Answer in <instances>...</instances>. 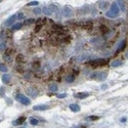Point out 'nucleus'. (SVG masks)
Segmentation results:
<instances>
[{"mask_svg": "<svg viewBox=\"0 0 128 128\" xmlns=\"http://www.w3.org/2000/svg\"><path fill=\"white\" fill-rule=\"evenodd\" d=\"M69 108H70V110L72 111V112H79L80 111V106L77 105V103H71L70 106H69Z\"/></svg>", "mask_w": 128, "mask_h": 128, "instance_id": "obj_9", "label": "nucleus"}, {"mask_svg": "<svg viewBox=\"0 0 128 128\" xmlns=\"http://www.w3.org/2000/svg\"><path fill=\"white\" fill-rule=\"evenodd\" d=\"M107 76H108V73H107V72H102V73H98L97 74V77H96V79H97L98 81H103L107 78Z\"/></svg>", "mask_w": 128, "mask_h": 128, "instance_id": "obj_11", "label": "nucleus"}, {"mask_svg": "<svg viewBox=\"0 0 128 128\" xmlns=\"http://www.w3.org/2000/svg\"><path fill=\"white\" fill-rule=\"evenodd\" d=\"M33 11H34V13H35V15H39L40 13L42 12V9H40V8L36 7V8H34V10H33Z\"/></svg>", "mask_w": 128, "mask_h": 128, "instance_id": "obj_26", "label": "nucleus"}, {"mask_svg": "<svg viewBox=\"0 0 128 128\" xmlns=\"http://www.w3.org/2000/svg\"><path fill=\"white\" fill-rule=\"evenodd\" d=\"M122 65V61H121L120 60H115V61H113L112 63H111V67H113V68H117V67H119V66Z\"/></svg>", "mask_w": 128, "mask_h": 128, "instance_id": "obj_16", "label": "nucleus"}, {"mask_svg": "<svg viewBox=\"0 0 128 128\" xmlns=\"http://www.w3.org/2000/svg\"><path fill=\"white\" fill-rule=\"evenodd\" d=\"M48 90L51 91V92H55L57 90V86L54 84V83H51V84L48 86Z\"/></svg>", "mask_w": 128, "mask_h": 128, "instance_id": "obj_19", "label": "nucleus"}, {"mask_svg": "<svg viewBox=\"0 0 128 128\" xmlns=\"http://www.w3.org/2000/svg\"><path fill=\"white\" fill-rule=\"evenodd\" d=\"M125 46H126V41H125V40L121 41V43H120V45H119V47H118V50H117V52H119V51L124 50V48H125Z\"/></svg>", "mask_w": 128, "mask_h": 128, "instance_id": "obj_18", "label": "nucleus"}, {"mask_svg": "<svg viewBox=\"0 0 128 128\" xmlns=\"http://www.w3.org/2000/svg\"><path fill=\"white\" fill-rule=\"evenodd\" d=\"M16 19H18V20H22V19H24V13H19V15H16Z\"/></svg>", "mask_w": 128, "mask_h": 128, "instance_id": "obj_30", "label": "nucleus"}, {"mask_svg": "<svg viewBox=\"0 0 128 128\" xmlns=\"http://www.w3.org/2000/svg\"><path fill=\"white\" fill-rule=\"evenodd\" d=\"M106 16H107V18H109V19H115V18H117V15H114L113 12H111L110 10L106 12Z\"/></svg>", "mask_w": 128, "mask_h": 128, "instance_id": "obj_22", "label": "nucleus"}, {"mask_svg": "<svg viewBox=\"0 0 128 128\" xmlns=\"http://www.w3.org/2000/svg\"><path fill=\"white\" fill-rule=\"evenodd\" d=\"M15 20H18V19H16V15H10L9 18L4 22V26H5V27H10V26H12L13 24H15Z\"/></svg>", "mask_w": 128, "mask_h": 128, "instance_id": "obj_3", "label": "nucleus"}, {"mask_svg": "<svg viewBox=\"0 0 128 128\" xmlns=\"http://www.w3.org/2000/svg\"><path fill=\"white\" fill-rule=\"evenodd\" d=\"M20 128H26V127H20Z\"/></svg>", "mask_w": 128, "mask_h": 128, "instance_id": "obj_35", "label": "nucleus"}, {"mask_svg": "<svg viewBox=\"0 0 128 128\" xmlns=\"http://www.w3.org/2000/svg\"><path fill=\"white\" fill-rule=\"evenodd\" d=\"M38 4H39L38 1H32V2H29L27 5L28 6H38Z\"/></svg>", "mask_w": 128, "mask_h": 128, "instance_id": "obj_27", "label": "nucleus"}, {"mask_svg": "<svg viewBox=\"0 0 128 128\" xmlns=\"http://www.w3.org/2000/svg\"><path fill=\"white\" fill-rule=\"evenodd\" d=\"M73 128H84V127H82V126L79 127V126H77V127H73Z\"/></svg>", "mask_w": 128, "mask_h": 128, "instance_id": "obj_34", "label": "nucleus"}, {"mask_svg": "<svg viewBox=\"0 0 128 128\" xmlns=\"http://www.w3.org/2000/svg\"><path fill=\"white\" fill-rule=\"evenodd\" d=\"M107 87H108V86H107V85H102V89H106Z\"/></svg>", "mask_w": 128, "mask_h": 128, "instance_id": "obj_33", "label": "nucleus"}, {"mask_svg": "<svg viewBox=\"0 0 128 128\" xmlns=\"http://www.w3.org/2000/svg\"><path fill=\"white\" fill-rule=\"evenodd\" d=\"M116 3L118 4L121 11H125V2H124V0H117Z\"/></svg>", "mask_w": 128, "mask_h": 128, "instance_id": "obj_12", "label": "nucleus"}, {"mask_svg": "<svg viewBox=\"0 0 128 128\" xmlns=\"http://www.w3.org/2000/svg\"><path fill=\"white\" fill-rule=\"evenodd\" d=\"M74 80H75V76H73V75H68L65 78V81L67 83H72V82H74Z\"/></svg>", "mask_w": 128, "mask_h": 128, "instance_id": "obj_17", "label": "nucleus"}, {"mask_svg": "<svg viewBox=\"0 0 128 128\" xmlns=\"http://www.w3.org/2000/svg\"><path fill=\"white\" fill-rule=\"evenodd\" d=\"M34 22H35L34 19H27L24 22V25H32V24H34Z\"/></svg>", "mask_w": 128, "mask_h": 128, "instance_id": "obj_24", "label": "nucleus"}, {"mask_svg": "<svg viewBox=\"0 0 128 128\" xmlns=\"http://www.w3.org/2000/svg\"><path fill=\"white\" fill-rule=\"evenodd\" d=\"M106 64V60L105 58H96V60H92L89 61V65L92 67H102Z\"/></svg>", "mask_w": 128, "mask_h": 128, "instance_id": "obj_2", "label": "nucleus"}, {"mask_svg": "<svg viewBox=\"0 0 128 128\" xmlns=\"http://www.w3.org/2000/svg\"><path fill=\"white\" fill-rule=\"evenodd\" d=\"M109 6H110V3L108 1H101L98 3V8L102 10H106L107 8H109Z\"/></svg>", "mask_w": 128, "mask_h": 128, "instance_id": "obj_7", "label": "nucleus"}, {"mask_svg": "<svg viewBox=\"0 0 128 128\" xmlns=\"http://www.w3.org/2000/svg\"><path fill=\"white\" fill-rule=\"evenodd\" d=\"M48 7H49V9L51 10V12H52V13L57 11V7H56V6H55V5H53V4L49 5V6H48Z\"/></svg>", "mask_w": 128, "mask_h": 128, "instance_id": "obj_25", "label": "nucleus"}, {"mask_svg": "<svg viewBox=\"0 0 128 128\" xmlns=\"http://www.w3.org/2000/svg\"><path fill=\"white\" fill-rule=\"evenodd\" d=\"M89 119H91V120H95V119H97V117H89Z\"/></svg>", "mask_w": 128, "mask_h": 128, "instance_id": "obj_32", "label": "nucleus"}, {"mask_svg": "<svg viewBox=\"0 0 128 128\" xmlns=\"http://www.w3.org/2000/svg\"><path fill=\"white\" fill-rule=\"evenodd\" d=\"M126 56H127V57H128V53H127V55H126Z\"/></svg>", "mask_w": 128, "mask_h": 128, "instance_id": "obj_37", "label": "nucleus"}, {"mask_svg": "<svg viewBox=\"0 0 128 128\" xmlns=\"http://www.w3.org/2000/svg\"><path fill=\"white\" fill-rule=\"evenodd\" d=\"M48 109H49V106H47V105H37L35 107H33L34 111H45Z\"/></svg>", "mask_w": 128, "mask_h": 128, "instance_id": "obj_6", "label": "nucleus"}, {"mask_svg": "<svg viewBox=\"0 0 128 128\" xmlns=\"http://www.w3.org/2000/svg\"><path fill=\"white\" fill-rule=\"evenodd\" d=\"M63 15L65 16V18H71V16L73 15V11H72V9L70 7L66 6V7L63 9Z\"/></svg>", "mask_w": 128, "mask_h": 128, "instance_id": "obj_5", "label": "nucleus"}, {"mask_svg": "<svg viewBox=\"0 0 128 128\" xmlns=\"http://www.w3.org/2000/svg\"><path fill=\"white\" fill-rule=\"evenodd\" d=\"M30 123L32 124V125H38V124H39V120L32 117V118H30Z\"/></svg>", "mask_w": 128, "mask_h": 128, "instance_id": "obj_23", "label": "nucleus"}, {"mask_svg": "<svg viewBox=\"0 0 128 128\" xmlns=\"http://www.w3.org/2000/svg\"><path fill=\"white\" fill-rule=\"evenodd\" d=\"M42 12L44 13L45 15H52V12H51V10L49 9V7H43V9H42Z\"/></svg>", "mask_w": 128, "mask_h": 128, "instance_id": "obj_20", "label": "nucleus"}, {"mask_svg": "<svg viewBox=\"0 0 128 128\" xmlns=\"http://www.w3.org/2000/svg\"><path fill=\"white\" fill-rule=\"evenodd\" d=\"M27 91H28V93H29V95L31 96V97H35V96H37V94H38V90H36V89H34V88H29Z\"/></svg>", "mask_w": 128, "mask_h": 128, "instance_id": "obj_13", "label": "nucleus"}, {"mask_svg": "<svg viewBox=\"0 0 128 128\" xmlns=\"http://www.w3.org/2000/svg\"><path fill=\"white\" fill-rule=\"evenodd\" d=\"M67 97V93H61V94H57V98L60 99H63Z\"/></svg>", "mask_w": 128, "mask_h": 128, "instance_id": "obj_28", "label": "nucleus"}, {"mask_svg": "<svg viewBox=\"0 0 128 128\" xmlns=\"http://www.w3.org/2000/svg\"><path fill=\"white\" fill-rule=\"evenodd\" d=\"M15 99H16V101H18L19 102L22 103V105H24V106H29L30 103H31L30 98H28L26 95L22 94V93H19V94H16V95H15Z\"/></svg>", "mask_w": 128, "mask_h": 128, "instance_id": "obj_1", "label": "nucleus"}, {"mask_svg": "<svg viewBox=\"0 0 128 128\" xmlns=\"http://www.w3.org/2000/svg\"><path fill=\"white\" fill-rule=\"evenodd\" d=\"M0 72H3V73H6V72H7V67L5 66V64L0 63Z\"/></svg>", "mask_w": 128, "mask_h": 128, "instance_id": "obj_21", "label": "nucleus"}, {"mask_svg": "<svg viewBox=\"0 0 128 128\" xmlns=\"http://www.w3.org/2000/svg\"><path fill=\"white\" fill-rule=\"evenodd\" d=\"M89 96V93L88 92H79L76 94V97L79 98V99H84V98H87Z\"/></svg>", "mask_w": 128, "mask_h": 128, "instance_id": "obj_10", "label": "nucleus"}, {"mask_svg": "<svg viewBox=\"0 0 128 128\" xmlns=\"http://www.w3.org/2000/svg\"><path fill=\"white\" fill-rule=\"evenodd\" d=\"M5 48H6V44H5L4 42L0 43V50L3 51V50H5Z\"/></svg>", "mask_w": 128, "mask_h": 128, "instance_id": "obj_29", "label": "nucleus"}, {"mask_svg": "<svg viewBox=\"0 0 128 128\" xmlns=\"http://www.w3.org/2000/svg\"><path fill=\"white\" fill-rule=\"evenodd\" d=\"M1 79H2V82L4 83V84H7V83H9L10 80H11V76L9 74H3Z\"/></svg>", "mask_w": 128, "mask_h": 128, "instance_id": "obj_8", "label": "nucleus"}, {"mask_svg": "<svg viewBox=\"0 0 128 128\" xmlns=\"http://www.w3.org/2000/svg\"><path fill=\"white\" fill-rule=\"evenodd\" d=\"M24 121H25V117H20V118H19V119H16V120L13 121L12 124H13V126H16V125H20V124L24 123Z\"/></svg>", "mask_w": 128, "mask_h": 128, "instance_id": "obj_15", "label": "nucleus"}, {"mask_svg": "<svg viewBox=\"0 0 128 128\" xmlns=\"http://www.w3.org/2000/svg\"><path fill=\"white\" fill-rule=\"evenodd\" d=\"M23 25H24V24H22V23H16V24H13V25L11 26V30H12V31H16V30L22 29Z\"/></svg>", "mask_w": 128, "mask_h": 128, "instance_id": "obj_14", "label": "nucleus"}, {"mask_svg": "<svg viewBox=\"0 0 128 128\" xmlns=\"http://www.w3.org/2000/svg\"><path fill=\"white\" fill-rule=\"evenodd\" d=\"M3 92H4L3 88H2V87H0V96H3Z\"/></svg>", "mask_w": 128, "mask_h": 128, "instance_id": "obj_31", "label": "nucleus"}, {"mask_svg": "<svg viewBox=\"0 0 128 128\" xmlns=\"http://www.w3.org/2000/svg\"><path fill=\"white\" fill-rule=\"evenodd\" d=\"M1 2H2V0H0V3H1Z\"/></svg>", "mask_w": 128, "mask_h": 128, "instance_id": "obj_36", "label": "nucleus"}, {"mask_svg": "<svg viewBox=\"0 0 128 128\" xmlns=\"http://www.w3.org/2000/svg\"><path fill=\"white\" fill-rule=\"evenodd\" d=\"M110 11L111 12H113L114 15H116L117 16H118V15H119V12H120V8H119V6H118V4L115 2V3H113L112 4V6H111V9H110Z\"/></svg>", "mask_w": 128, "mask_h": 128, "instance_id": "obj_4", "label": "nucleus"}]
</instances>
